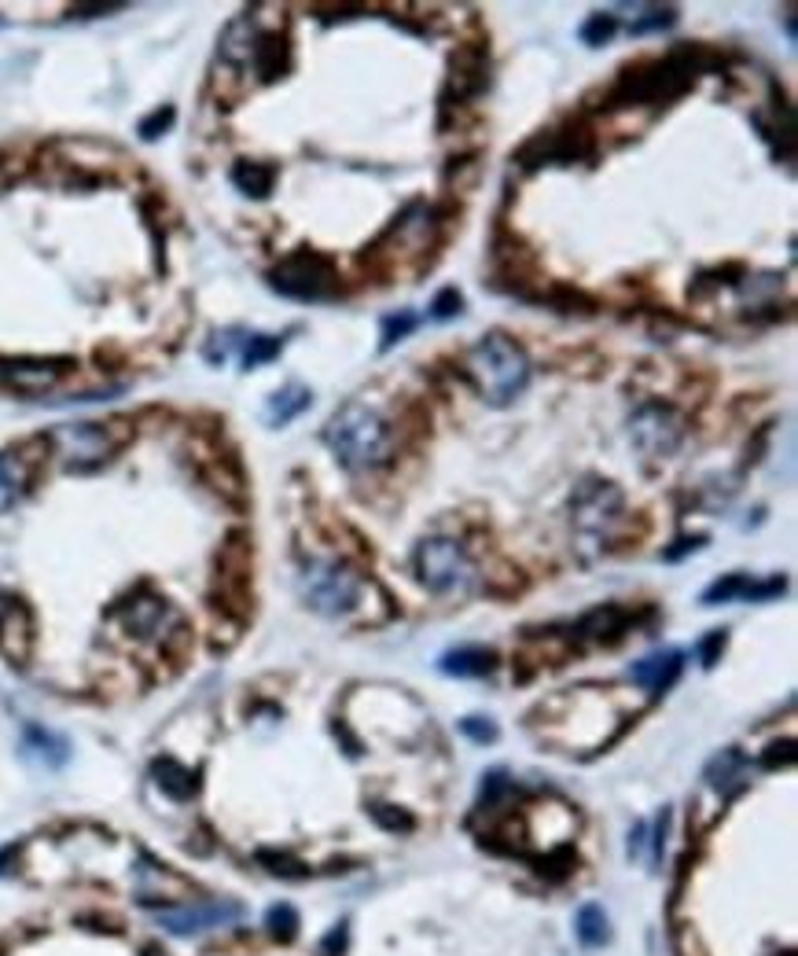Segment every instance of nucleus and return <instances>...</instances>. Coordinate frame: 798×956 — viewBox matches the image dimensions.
<instances>
[{
    "mask_svg": "<svg viewBox=\"0 0 798 956\" xmlns=\"http://www.w3.org/2000/svg\"><path fill=\"white\" fill-rule=\"evenodd\" d=\"M718 63L714 52L703 44H681V49L666 52L663 60H647L637 66H626L618 82L607 92V107H641V103H666L677 100L696 85L703 71Z\"/></svg>",
    "mask_w": 798,
    "mask_h": 956,
    "instance_id": "nucleus-1",
    "label": "nucleus"
},
{
    "mask_svg": "<svg viewBox=\"0 0 798 956\" xmlns=\"http://www.w3.org/2000/svg\"><path fill=\"white\" fill-rule=\"evenodd\" d=\"M324 445L339 460L346 471L361 475V471H376L390 464L395 456V431L365 401H346L324 428Z\"/></svg>",
    "mask_w": 798,
    "mask_h": 956,
    "instance_id": "nucleus-2",
    "label": "nucleus"
},
{
    "mask_svg": "<svg viewBox=\"0 0 798 956\" xmlns=\"http://www.w3.org/2000/svg\"><path fill=\"white\" fill-rule=\"evenodd\" d=\"M464 379L479 390L482 401L504 409L530 383V357L504 331H490L464 353Z\"/></svg>",
    "mask_w": 798,
    "mask_h": 956,
    "instance_id": "nucleus-3",
    "label": "nucleus"
},
{
    "mask_svg": "<svg viewBox=\"0 0 798 956\" xmlns=\"http://www.w3.org/2000/svg\"><path fill=\"white\" fill-rule=\"evenodd\" d=\"M298 593L309 610H317L324 618H342L361 604L365 582L350 563L339 559H314L306 563V570L298 574Z\"/></svg>",
    "mask_w": 798,
    "mask_h": 956,
    "instance_id": "nucleus-4",
    "label": "nucleus"
},
{
    "mask_svg": "<svg viewBox=\"0 0 798 956\" xmlns=\"http://www.w3.org/2000/svg\"><path fill=\"white\" fill-rule=\"evenodd\" d=\"M269 287L291 302H331L339 295V269L320 250H291L269 269Z\"/></svg>",
    "mask_w": 798,
    "mask_h": 956,
    "instance_id": "nucleus-5",
    "label": "nucleus"
},
{
    "mask_svg": "<svg viewBox=\"0 0 798 956\" xmlns=\"http://www.w3.org/2000/svg\"><path fill=\"white\" fill-rule=\"evenodd\" d=\"M130 438L133 431L125 423H66V428L52 431L49 442L60 445L63 467L71 475H89V471L108 464Z\"/></svg>",
    "mask_w": 798,
    "mask_h": 956,
    "instance_id": "nucleus-6",
    "label": "nucleus"
},
{
    "mask_svg": "<svg viewBox=\"0 0 798 956\" xmlns=\"http://www.w3.org/2000/svg\"><path fill=\"white\" fill-rule=\"evenodd\" d=\"M412 567L434 596H457L468 593L475 582V563H471L468 548L457 537H427L412 552Z\"/></svg>",
    "mask_w": 798,
    "mask_h": 956,
    "instance_id": "nucleus-7",
    "label": "nucleus"
},
{
    "mask_svg": "<svg viewBox=\"0 0 798 956\" xmlns=\"http://www.w3.org/2000/svg\"><path fill=\"white\" fill-rule=\"evenodd\" d=\"M574 530L589 541H604L622 523V490L607 479H585L571 501Z\"/></svg>",
    "mask_w": 798,
    "mask_h": 956,
    "instance_id": "nucleus-8",
    "label": "nucleus"
},
{
    "mask_svg": "<svg viewBox=\"0 0 798 956\" xmlns=\"http://www.w3.org/2000/svg\"><path fill=\"white\" fill-rule=\"evenodd\" d=\"M596 155L593 133L574 125V130H549L538 133L515 152V163L526 169H541V166H574L585 163V158Z\"/></svg>",
    "mask_w": 798,
    "mask_h": 956,
    "instance_id": "nucleus-9",
    "label": "nucleus"
},
{
    "mask_svg": "<svg viewBox=\"0 0 798 956\" xmlns=\"http://www.w3.org/2000/svg\"><path fill=\"white\" fill-rule=\"evenodd\" d=\"M438 233L434 210L427 203H409L405 210L390 222V228L379 236L372 247V258H420L423 250H431Z\"/></svg>",
    "mask_w": 798,
    "mask_h": 956,
    "instance_id": "nucleus-10",
    "label": "nucleus"
},
{
    "mask_svg": "<svg viewBox=\"0 0 798 956\" xmlns=\"http://www.w3.org/2000/svg\"><path fill=\"white\" fill-rule=\"evenodd\" d=\"M630 438L644 456H674L685 438V423L663 401H644L630 417Z\"/></svg>",
    "mask_w": 798,
    "mask_h": 956,
    "instance_id": "nucleus-11",
    "label": "nucleus"
},
{
    "mask_svg": "<svg viewBox=\"0 0 798 956\" xmlns=\"http://www.w3.org/2000/svg\"><path fill=\"white\" fill-rule=\"evenodd\" d=\"M485 85H490V55L485 44H460L449 60V82L442 89V111L449 107H468L475 103Z\"/></svg>",
    "mask_w": 798,
    "mask_h": 956,
    "instance_id": "nucleus-12",
    "label": "nucleus"
},
{
    "mask_svg": "<svg viewBox=\"0 0 798 956\" xmlns=\"http://www.w3.org/2000/svg\"><path fill=\"white\" fill-rule=\"evenodd\" d=\"M71 368V357H8L0 361V383L16 394H49Z\"/></svg>",
    "mask_w": 798,
    "mask_h": 956,
    "instance_id": "nucleus-13",
    "label": "nucleus"
},
{
    "mask_svg": "<svg viewBox=\"0 0 798 956\" xmlns=\"http://www.w3.org/2000/svg\"><path fill=\"white\" fill-rule=\"evenodd\" d=\"M243 919V908L236 902H200V905H181V908H158L155 924L170 935L192 938L203 931H217Z\"/></svg>",
    "mask_w": 798,
    "mask_h": 956,
    "instance_id": "nucleus-14",
    "label": "nucleus"
},
{
    "mask_svg": "<svg viewBox=\"0 0 798 956\" xmlns=\"http://www.w3.org/2000/svg\"><path fill=\"white\" fill-rule=\"evenodd\" d=\"M114 618L122 621L125 633L136 640H166L170 629L177 626V610H173L155 593H136L125 604L114 607Z\"/></svg>",
    "mask_w": 798,
    "mask_h": 956,
    "instance_id": "nucleus-15",
    "label": "nucleus"
},
{
    "mask_svg": "<svg viewBox=\"0 0 798 956\" xmlns=\"http://www.w3.org/2000/svg\"><path fill=\"white\" fill-rule=\"evenodd\" d=\"M681 670H685V651H677V648H658V651H652V655H644L641 662L630 666V681L637 685V688H644V692L663 696V692H669V688L677 685Z\"/></svg>",
    "mask_w": 798,
    "mask_h": 956,
    "instance_id": "nucleus-16",
    "label": "nucleus"
},
{
    "mask_svg": "<svg viewBox=\"0 0 798 956\" xmlns=\"http://www.w3.org/2000/svg\"><path fill=\"white\" fill-rule=\"evenodd\" d=\"M784 578H773V582H755L747 574H725L703 593V604L707 607H718V604H733V600H773V596L784 593Z\"/></svg>",
    "mask_w": 798,
    "mask_h": 956,
    "instance_id": "nucleus-17",
    "label": "nucleus"
},
{
    "mask_svg": "<svg viewBox=\"0 0 798 956\" xmlns=\"http://www.w3.org/2000/svg\"><path fill=\"white\" fill-rule=\"evenodd\" d=\"M30 648H33V615L27 604L16 600L8 615L0 618V651L16 666H22L30 659Z\"/></svg>",
    "mask_w": 798,
    "mask_h": 956,
    "instance_id": "nucleus-18",
    "label": "nucleus"
},
{
    "mask_svg": "<svg viewBox=\"0 0 798 956\" xmlns=\"http://www.w3.org/2000/svg\"><path fill=\"white\" fill-rule=\"evenodd\" d=\"M250 66L262 82H280V78L291 71V44H287L284 33H258Z\"/></svg>",
    "mask_w": 798,
    "mask_h": 956,
    "instance_id": "nucleus-19",
    "label": "nucleus"
},
{
    "mask_svg": "<svg viewBox=\"0 0 798 956\" xmlns=\"http://www.w3.org/2000/svg\"><path fill=\"white\" fill-rule=\"evenodd\" d=\"M22 754L44 769H60L66 765V758H71V743H66L63 736L41 729V724H27V729H22Z\"/></svg>",
    "mask_w": 798,
    "mask_h": 956,
    "instance_id": "nucleus-20",
    "label": "nucleus"
},
{
    "mask_svg": "<svg viewBox=\"0 0 798 956\" xmlns=\"http://www.w3.org/2000/svg\"><path fill=\"white\" fill-rule=\"evenodd\" d=\"M497 666V651L482 648V644H464V648H453L438 659V670L446 677H490Z\"/></svg>",
    "mask_w": 798,
    "mask_h": 956,
    "instance_id": "nucleus-21",
    "label": "nucleus"
},
{
    "mask_svg": "<svg viewBox=\"0 0 798 956\" xmlns=\"http://www.w3.org/2000/svg\"><path fill=\"white\" fill-rule=\"evenodd\" d=\"M630 626V610L626 607H596L589 615L577 618L574 626V637H585V640H596V644H611L618 640L622 633Z\"/></svg>",
    "mask_w": 798,
    "mask_h": 956,
    "instance_id": "nucleus-22",
    "label": "nucleus"
},
{
    "mask_svg": "<svg viewBox=\"0 0 798 956\" xmlns=\"http://www.w3.org/2000/svg\"><path fill=\"white\" fill-rule=\"evenodd\" d=\"M152 777L158 783V791L170 794L173 802H192L195 791H200V780H195L192 769H184L177 758H158L152 765Z\"/></svg>",
    "mask_w": 798,
    "mask_h": 956,
    "instance_id": "nucleus-23",
    "label": "nucleus"
},
{
    "mask_svg": "<svg viewBox=\"0 0 798 956\" xmlns=\"http://www.w3.org/2000/svg\"><path fill=\"white\" fill-rule=\"evenodd\" d=\"M309 401H314V394H309L306 387L287 383L265 401V423H269V428H287V423L298 420L309 409Z\"/></svg>",
    "mask_w": 798,
    "mask_h": 956,
    "instance_id": "nucleus-24",
    "label": "nucleus"
},
{
    "mask_svg": "<svg viewBox=\"0 0 798 956\" xmlns=\"http://www.w3.org/2000/svg\"><path fill=\"white\" fill-rule=\"evenodd\" d=\"M27 486H30V460L19 456L16 449L0 453V512L16 508Z\"/></svg>",
    "mask_w": 798,
    "mask_h": 956,
    "instance_id": "nucleus-25",
    "label": "nucleus"
},
{
    "mask_svg": "<svg viewBox=\"0 0 798 956\" xmlns=\"http://www.w3.org/2000/svg\"><path fill=\"white\" fill-rule=\"evenodd\" d=\"M228 181H233L236 192H243L247 199H265V195L273 192V184H276V166L243 158V163H236L233 169H228Z\"/></svg>",
    "mask_w": 798,
    "mask_h": 956,
    "instance_id": "nucleus-26",
    "label": "nucleus"
},
{
    "mask_svg": "<svg viewBox=\"0 0 798 956\" xmlns=\"http://www.w3.org/2000/svg\"><path fill=\"white\" fill-rule=\"evenodd\" d=\"M280 350H284V339H276V336H258V331H247V336H243V347H239V364H243V372H254V368H262V364H269V361H276V357H280Z\"/></svg>",
    "mask_w": 798,
    "mask_h": 956,
    "instance_id": "nucleus-27",
    "label": "nucleus"
},
{
    "mask_svg": "<svg viewBox=\"0 0 798 956\" xmlns=\"http://www.w3.org/2000/svg\"><path fill=\"white\" fill-rule=\"evenodd\" d=\"M707 783L722 794H733L736 788H744V758H739L736 751H722L707 765Z\"/></svg>",
    "mask_w": 798,
    "mask_h": 956,
    "instance_id": "nucleus-28",
    "label": "nucleus"
},
{
    "mask_svg": "<svg viewBox=\"0 0 798 956\" xmlns=\"http://www.w3.org/2000/svg\"><path fill=\"white\" fill-rule=\"evenodd\" d=\"M574 931H577V938H582V946H589V949L604 946V942L611 938L607 916H604V908H600V905H582V908H577Z\"/></svg>",
    "mask_w": 798,
    "mask_h": 956,
    "instance_id": "nucleus-29",
    "label": "nucleus"
},
{
    "mask_svg": "<svg viewBox=\"0 0 798 956\" xmlns=\"http://www.w3.org/2000/svg\"><path fill=\"white\" fill-rule=\"evenodd\" d=\"M420 328V317L412 313V309H398V313L383 317V328H379V350H395L401 339H409L412 331Z\"/></svg>",
    "mask_w": 798,
    "mask_h": 956,
    "instance_id": "nucleus-30",
    "label": "nucleus"
},
{
    "mask_svg": "<svg viewBox=\"0 0 798 956\" xmlns=\"http://www.w3.org/2000/svg\"><path fill=\"white\" fill-rule=\"evenodd\" d=\"M618 33V19L607 16V11H596V16H589L582 22V30H577V38H582L589 49H600V44H607L611 38Z\"/></svg>",
    "mask_w": 798,
    "mask_h": 956,
    "instance_id": "nucleus-31",
    "label": "nucleus"
},
{
    "mask_svg": "<svg viewBox=\"0 0 798 956\" xmlns=\"http://www.w3.org/2000/svg\"><path fill=\"white\" fill-rule=\"evenodd\" d=\"M265 927H269L273 938L291 942L298 935V913L291 905H273L269 913H265Z\"/></svg>",
    "mask_w": 798,
    "mask_h": 956,
    "instance_id": "nucleus-32",
    "label": "nucleus"
},
{
    "mask_svg": "<svg viewBox=\"0 0 798 956\" xmlns=\"http://www.w3.org/2000/svg\"><path fill=\"white\" fill-rule=\"evenodd\" d=\"M460 313H464V295H460L457 287H442V291L431 298V309H427L431 320H453Z\"/></svg>",
    "mask_w": 798,
    "mask_h": 956,
    "instance_id": "nucleus-33",
    "label": "nucleus"
},
{
    "mask_svg": "<svg viewBox=\"0 0 798 956\" xmlns=\"http://www.w3.org/2000/svg\"><path fill=\"white\" fill-rule=\"evenodd\" d=\"M677 22V8H647L641 19H633L630 22V33H655V30H666V27H674Z\"/></svg>",
    "mask_w": 798,
    "mask_h": 956,
    "instance_id": "nucleus-34",
    "label": "nucleus"
},
{
    "mask_svg": "<svg viewBox=\"0 0 798 956\" xmlns=\"http://www.w3.org/2000/svg\"><path fill=\"white\" fill-rule=\"evenodd\" d=\"M173 122H177V111H173L170 103H166V107H158V111L147 114V119L136 125V133H141V141H158V136L166 133Z\"/></svg>",
    "mask_w": 798,
    "mask_h": 956,
    "instance_id": "nucleus-35",
    "label": "nucleus"
},
{
    "mask_svg": "<svg viewBox=\"0 0 798 956\" xmlns=\"http://www.w3.org/2000/svg\"><path fill=\"white\" fill-rule=\"evenodd\" d=\"M460 732H464L471 743H493L497 740V724L490 718H464L460 721Z\"/></svg>",
    "mask_w": 798,
    "mask_h": 956,
    "instance_id": "nucleus-36",
    "label": "nucleus"
},
{
    "mask_svg": "<svg viewBox=\"0 0 798 956\" xmlns=\"http://www.w3.org/2000/svg\"><path fill=\"white\" fill-rule=\"evenodd\" d=\"M725 629H714V633H707V637L699 640V662L707 666H718V659H722V651H725Z\"/></svg>",
    "mask_w": 798,
    "mask_h": 956,
    "instance_id": "nucleus-37",
    "label": "nucleus"
},
{
    "mask_svg": "<svg viewBox=\"0 0 798 956\" xmlns=\"http://www.w3.org/2000/svg\"><path fill=\"white\" fill-rule=\"evenodd\" d=\"M703 545H707V534L677 537V541H674V548H666V552H663V559H666V563H677V559H685L688 552H696V548H703Z\"/></svg>",
    "mask_w": 798,
    "mask_h": 956,
    "instance_id": "nucleus-38",
    "label": "nucleus"
},
{
    "mask_svg": "<svg viewBox=\"0 0 798 956\" xmlns=\"http://www.w3.org/2000/svg\"><path fill=\"white\" fill-rule=\"evenodd\" d=\"M262 865H269V872H276V875H287V880H295V875H306V872H298L303 865H295L291 857H284V854H269V850H262Z\"/></svg>",
    "mask_w": 798,
    "mask_h": 956,
    "instance_id": "nucleus-39",
    "label": "nucleus"
},
{
    "mask_svg": "<svg viewBox=\"0 0 798 956\" xmlns=\"http://www.w3.org/2000/svg\"><path fill=\"white\" fill-rule=\"evenodd\" d=\"M372 816H376V821L383 824V827H390V832H398V827H401V832H409V827H412L409 816H405V813L390 816V813H383V805H372Z\"/></svg>",
    "mask_w": 798,
    "mask_h": 956,
    "instance_id": "nucleus-40",
    "label": "nucleus"
},
{
    "mask_svg": "<svg viewBox=\"0 0 798 956\" xmlns=\"http://www.w3.org/2000/svg\"><path fill=\"white\" fill-rule=\"evenodd\" d=\"M644 835H647V827L644 824H637L630 832V857H641V850H644Z\"/></svg>",
    "mask_w": 798,
    "mask_h": 956,
    "instance_id": "nucleus-41",
    "label": "nucleus"
},
{
    "mask_svg": "<svg viewBox=\"0 0 798 956\" xmlns=\"http://www.w3.org/2000/svg\"><path fill=\"white\" fill-rule=\"evenodd\" d=\"M16 854H19V846H16V843H11V846H4V850H0V875H4V872H8V865H11V861H16Z\"/></svg>",
    "mask_w": 798,
    "mask_h": 956,
    "instance_id": "nucleus-42",
    "label": "nucleus"
},
{
    "mask_svg": "<svg viewBox=\"0 0 798 956\" xmlns=\"http://www.w3.org/2000/svg\"><path fill=\"white\" fill-rule=\"evenodd\" d=\"M11 604H16V596H11L8 589H0V618L8 615V610H11Z\"/></svg>",
    "mask_w": 798,
    "mask_h": 956,
    "instance_id": "nucleus-43",
    "label": "nucleus"
},
{
    "mask_svg": "<svg viewBox=\"0 0 798 956\" xmlns=\"http://www.w3.org/2000/svg\"><path fill=\"white\" fill-rule=\"evenodd\" d=\"M144 956H166V953H162V949H155V946H152V949H144Z\"/></svg>",
    "mask_w": 798,
    "mask_h": 956,
    "instance_id": "nucleus-44",
    "label": "nucleus"
}]
</instances>
